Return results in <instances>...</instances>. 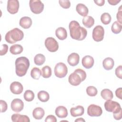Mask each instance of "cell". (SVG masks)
<instances>
[{
  "label": "cell",
  "mask_w": 122,
  "mask_h": 122,
  "mask_svg": "<svg viewBox=\"0 0 122 122\" xmlns=\"http://www.w3.org/2000/svg\"><path fill=\"white\" fill-rule=\"evenodd\" d=\"M69 28L70 36L73 39L82 41L87 36V30L84 28L81 27L79 23L76 20H72L70 22Z\"/></svg>",
  "instance_id": "obj_1"
},
{
  "label": "cell",
  "mask_w": 122,
  "mask_h": 122,
  "mask_svg": "<svg viewBox=\"0 0 122 122\" xmlns=\"http://www.w3.org/2000/svg\"><path fill=\"white\" fill-rule=\"evenodd\" d=\"M30 66L29 59L25 57L18 58L15 61L16 73L19 77L24 76Z\"/></svg>",
  "instance_id": "obj_2"
},
{
  "label": "cell",
  "mask_w": 122,
  "mask_h": 122,
  "mask_svg": "<svg viewBox=\"0 0 122 122\" xmlns=\"http://www.w3.org/2000/svg\"><path fill=\"white\" fill-rule=\"evenodd\" d=\"M86 78L85 71L81 69H77L71 73L68 78L69 83L73 86L79 85L81 81H84Z\"/></svg>",
  "instance_id": "obj_3"
},
{
  "label": "cell",
  "mask_w": 122,
  "mask_h": 122,
  "mask_svg": "<svg viewBox=\"0 0 122 122\" xmlns=\"http://www.w3.org/2000/svg\"><path fill=\"white\" fill-rule=\"evenodd\" d=\"M24 37L23 31L20 29L15 28L9 31L5 35V39L9 43H14L22 40Z\"/></svg>",
  "instance_id": "obj_4"
},
{
  "label": "cell",
  "mask_w": 122,
  "mask_h": 122,
  "mask_svg": "<svg viewBox=\"0 0 122 122\" xmlns=\"http://www.w3.org/2000/svg\"><path fill=\"white\" fill-rule=\"evenodd\" d=\"M104 107L105 110L109 112H112L113 113L119 112L122 108L120 104L112 100H107L104 103Z\"/></svg>",
  "instance_id": "obj_5"
},
{
  "label": "cell",
  "mask_w": 122,
  "mask_h": 122,
  "mask_svg": "<svg viewBox=\"0 0 122 122\" xmlns=\"http://www.w3.org/2000/svg\"><path fill=\"white\" fill-rule=\"evenodd\" d=\"M29 5L31 11L34 14H40L44 9V4L40 0H30Z\"/></svg>",
  "instance_id": "obj_6"
},
{
  "label": "cell",
  "mask_w": 122,
  "mask_h": 122,
  "mask_svg": "<svg viewBox=\"0 0 122 122\" xmlns=\"http://www.w3.org/2000/svg\"><path fill=\"white\" fill-rule=\"evenodd\" d=\"M55 75L60 78L64 77L68 73V68L66 65L63 62H59L55 66Z\"/></svg>",
  "instance_id": "obj_7"
},
{
  "label": "cell",
  "mask_w": 122,
  "mask_h": 122,
  "mask_svg": "<svg viewBox=\"0 0 122 122\" xmlns=\"http://www.w3.org/2000/svg\"><path fill=\"white\" fill-rule=\"evenodd\" d=\"M104 30L101 25L96 26L92 31V38L94 41L99 42L103 40L104 38Z\"/></svg>",
  "instance_id": "obj_8"
},
{
  "label": "cell",
  "mask_w": 122,
  "mask_h": 122,
  "mask_svg": "<svg viewBox=\"0 0 122 122\" xmlns=\"http://www.w3.org/2000/svg\"><path fill=\"white\" fill-rule=\"evenodd\" d=\"M45 46L50 52H55L59 48V44L52 37H48L45 41Z\"/></svg>",
  "instance_id": "obj_9"
},
{
  "label": "cell",
  "mask_w": 122,
  "mask_h": 122,
  "mask_svg": "<svg viewBox=\"0 0 122 122\" xmlns=\"http://www.w3.org/2000/svg\"><path fill=\"white\" fill-rule=\"evenodd\" d=\"M102 108L95 104L90 105L87 109L88 114L92 117H98L102 114Z\"/></svg>",
  "instance_id": "obj_10"
},
{
  "label": "cell",
  "mask_w": 122,
  "mask_h": 122,
  "mask_svg": "<svg viewBox=\"0 0 122 122\" xmlns=\"http://www.w3.org/2000/svg\"><path fill=\"white\" fill-rule=\"evenodd\" d=\"M19 9V2L18 0H9L7 2L8 11L12 14L18 12Z\"/></svg>",
  "instance_id": "obj_11"
},
{
  "label": "cell",
  "mask_w": 122,
  "mask_h": 122,
  "mask_svg": "<svg viewBox=\"0 0 122 122\" xmlns=\"http://www.w3.org/2000/svg\"><path fill=\"white\" fill-rule=\"evenodd\" d=\"M10 106L13 111L19 112L23 110L24 103L21 100L18 98L15 99H13L11 102Z\"/></svg>",
  "instance_id": "obj_12"
},
{
  "label": "cell",
  "mask_w": 122,
  "mask_h": 122,
  "mask_svg": "<svg viewBox=\"0 0 122 122\" xmlns=\"http://www.w3.org/2000/svg\"><path fill=\"white\" fill-rule=\"evenodd\" d=\"M10 90L15 94H20L23 90L22 85L19 81H13L10 85Z\"/></svg>",
  "instance_id": "obj_13"
},
{
  "label": "cell",
  "mask_w": 122,
  "mask_h": 122,
  "mask_svg": "<svg viewBox=\"0 0 122 122\" xmlns=\"http://www.w3.org/2000/svg\"><path fill=\"white\" fill-rule=\"evenodd\" d=\"M94 61L92 57L90 55H86L82 58L81 63L82 66L86 69L91 68L94 64Z\"/></svg>",
  "instance_id": "obj_14"
},
{
  "label": "cell",
  "mask_w": 122,
  "mask_h": 122,
  "mask_svg": "<svg viewBox=\"0 0 122 122\" xmlns=\"http://www.w3.org/2000/svg\"><path fill=\"white\" fill-rule=\"evenodd\" d=\"M80 56L77 53H72L69 55L67 59V61L69 65L71 66H75L79 62Z\"/></svg>",
  "instance_id": "obj_15"
},
{
  "label": "cell",
  "mask_w": 122,
  "mask_h": 122,
  "mask_svg": "<svg viewBox=\"0 0 122 122\" xmlns=\"http://www.w3.org/2000/svg\"><path fill=\"white\" fill-rule=\"evenodd\" d=\"M11 120L13 122H30L28 116L25 115L14 113L11 116Z\"/></svg>",
  "instance_id": "obj_16"
},
{
  "label": "cell",
  "mask_w": 122,
  "mask_h": 122,
  "mask_svg": "<svg viewBox=\"0 0 122 122\" xmlns=\"http://www.w3.org/2000/svg\"><path fill=\"white\" fill-rule=\"evenodd\" d=\"M84 112V109L83 106L81 105H78L76 107H72L70 110L71 114L74 117L82 115Z\"/></svg>",
  "instance_id": "obj_17"
},
{
  "label": "cell",
  "mask_w": 122,
  "mask_h": 122,
  "mask_svg": "<svg viewBox=\"0 0 122 122\" xmlns=\"http://www.w3.org/2000/svg\"><path fill=\"white\" fill-rule=\"evenodd\" d=\"M20 27L24 29H29L32 25V20L30 18L27 16L22 17L19 22Z\"/></svg>",
  "instance_id": "obj_18"
},
{
  "label": "cell",
  "mask_w": 122,
  "mask_h": 122,
  "mask_svg": "<svg viewBox=\"0 0 122 122\" xmlns=\"http://www.w3.org/2000/svg\"><path fill=\"white\" fill-rule=\"evenodd\" d=\"M56 115L60 118H64L67 116L68 111L66 107L63 106H58L55 111Z\"/></svg>",
  "instance_id": "obj_19"
},
{
  "label": "cell",
  "mask_w": 122,
  "mask_h": 122,
  "mask_svg": "<svg viewBox=\"0 0 122 122\" xmlns=\"http://www.w3.org/2000/svg\"><path fill=\"white\" fill-rule=\"evenodd\" d=\"M76 10L77 12L81 16H86L89 12L88 8L83 4L79 3L76 5Z\"/></svg>",
  "instance_id": "obj_20"
},
{
  "label": "cell",
  "mask_w": 122,
  "mask_h": 122,
  "mask_svg": "<svg viewBox=\"0 0 122 122\" xmlns=\"http://www.w3.org/2000/svg\"><path fill=\"white\" fill-rule=\"evenodd\" d=\"M56 37L60 40H64L67 37V32L66 30L63 27H59L55 30Z\"/></svg>",
  "instance_id": "obj_21"
},
{
  "label": "cell",
  "mask_w": 122,
  "mask_h": 122,
  "mask_svg": "<svg viewBox=\"0 0 122 122\" xmlns=\"http://www.w3.org/2000/svg\"><path fill=\"white\" fill-rule=\"evenodd\" d=\"M114 65L113 60L110 57H107L104 59L102 62V65L104 69L106 70H112Z\"/></svg>",
  "instance_id": "obj_22"
},
{
  "label": "cell",
  "mask_w": 122,
  "mask_h": 122,
  "mask_svg": "<svg viewBox=\"0 0 122 122\" xmlns=\"http://www.w3.org/2000/svg\"><path fill=\"white\" fill-rule=\"evenodd\" d=\"M44 114V110L41 107H37L35 108L32 112L33 117L36 120H40L42 119Z\"/></svg>",
  "instance_id": "obj_23"
},
{
  "label": "cell",
  "mask_w": 122,
  "mask_h": 122,
  "mask_svg": "<svg viewBox=\"0 0 122 122\" xmlns=\"http://www.w3.org/2000/svg\"><path fill=\"white\" fill-rule=\"evenodd\" d=\"M82 23L85 27L90 28L94 25V20L92 16H86L83 18Z\"/></svg>",
  "instance_id": "obj_24"
},
{
  "label": "cell",
  "mask_w": 122,
  "mask_h": 122,
  "mask_svg": "<svg viewBox=\"0 0 122 122\" xmlns=\"http://www.w3.org/2000/svg\"><path fill=\"white\" fill-rule=\"evenodd\" d=\"M23 48L20 44H14L12 45L10 49V53L14 55L20 54L23 51Z\"/></svg>",
  "instance_id": "obj_25"
},
{
  "label": "cell",
  "mask_w": 122,
  "mask_h": 122,
  "mask_svg": "<svg viewBox=\"0 0 122 122\" xmlns=\"http://www.w3.org/2000/svg\"><path fill=\"white\" fill-rule=\"evenodd\" d=\"M101 95L102 97L105 100H112L113 98V95L112 92L108 89H104L101 91Z\"/></svg>",
  "instance_id": "obj_26"
},
{
  "label": "cell",
  "mask_w": 122,
  "mask_h": 122,
  "mask_svg": "<svg viewBox=\"0 0 122 122\" xmlns=\"http://www.w3.org/2000/svg\"><path fill=\"white\" fill-rule=\"evenodd\" d=\"M39 100L42 102H46L50 99V95L48 92L45 91H40L37 94Z\"/></svg>",
  "instance_id": "obj_27"
},
{
  "label": "cell",
  "mask_w": 122,
  "mask_h": 122,
  "mask_svg": "<svg viewBox=\"0 0 122 122\" xmlns=\"http://www.w3.org/2000/svg\"><path fill=\"white\" fill-rule=\"evenodd\" d=\"M41 75L44 78H48L51 75V69L49 66H44L41 70Z\"/></svg>",
  "instance_id": "obj_28"
},
{
  "label": "cell",
  "mask_w": 122,
  "mask_h": 122,
  "mask_svg": "<svg viewBox=\"0 0 122 122\" xmlns=\"http://www.w3.org/2000/svg\"><path fill=\"white\" fill-rule=\"evenodd\" d=\"M45 61V57L44 55L42 54H38L35 55L34 58V61L37 65H42Z\"/></svg>",
  "instance_id": "obj_29"
},
{
  "label": "cell",
  "mask_w": 122,
  "mask_h": 122,
  "mask_svg": "<svg viewBox=\"0 0 122 122\" xmlns=\"http://www.w3.org/2000/svg\"><path fill=\"white\" fill-rule=\"evenodd\" d=\"M122 24H120L117 21H114L111 27V30L114 34H118L122 30Z\"/></svg>",
  "instance_id": "obj_30"
},
{
  "label": "cell",
  "mask_w": 122,
  "mask_h": 122,
  "mask_svg": "<svg viewBox=\"0 0 122 122\" xmlns=\"http://www.w3.org/2000/svg\"><path fill=\"white\" fill-rule=\"evenodd\" d=\"M112 18L110 14L107 12H104L102 14L101 16V20L102 22L105 24H109L111 21Z\"/></svg>",
  "instance_id": "obj_31"
},
{
  "label": "cell",
  "mask_w": 122,
  "mask_h": 122,
  "mask_svg": "<svg viewBox=\"0 0 122 122\" xmlns=\"http://www.w3.org/2000/svg\"><path fill=\"white\" fill-rule=\"evenodd\" d=\"M41 75V71L39 68L37 67L33 68L30 71V76L31 77L35 79L38 80Z\"/></svg>",
  "instance_id": "obj_32"
},
{
  "label": "cell",
  "mask_w": 122,
  "mask_h": 122,
  "mask_svg": "<svg viewBox=\"0 0 122 122\" xmlns=\"http://www.w3.org/2000/svg\"><path fill=\"white\" fill-rule=\"evenodd\" d=\"M35 95L34 92L31 90H26L24 93V98L27 102H31L33 100Z\"/></svg>",
  "instance_id": "obj_33"
},
{
  "label": "cell",
  "mask_w": 122,
  "mask_h": 122,
  "mask_svg": "<svg viewBox=\"0 0 122 122\" xmlns=\"http://www.w3.org/2000/svg\"><path fill=\"white\" fill-rule=\"evenodd\" d=\"M86 92L89 96H95L97 95L98 91L95 87L90 86L86 88Z\"/></svg>",
  "instance_id": "obj_34"
},
{
  "label": "cell",
  "mask_w": 122,
  "mask_h": 122,
  "mask_svg": "<svg viewBox=\"0 0 122 122\" xmlns=\"http://www.w3.org/2000/svg\"><path fill=\"white\" fill-rule=\"evenodd\" d=\"M59 2L60 5L64 9H68L71 6V2L68 0H60Z\"/></svg>",
  "instance_id": "obj_35"
},
{
  "label": "cell",
  "mask_w": 122,
  "mask_h": 122,
  "mask_svg": "<svg viewBox=\"0 0 122 122\" xmlns=\"http://www.w3.org/2000/svg\"><path fill=\"white\" fill-rule=\"evenodd\" d=\"M0 112H6L8 108V105L6 102L3 100L0 101Z\"/></svg>",
  "instance_id": "obj_36"
},
{
  "label": "cell",
  "mask_w": 122,
  "mask_h": 122,
  "mask_svg": "<svg viewBox=\"0 0 122 122\" xmlns=\"http://www.w3.org/2000/svg\"><path fill=\"white\" fill-rule=\"evenodd\" d=\"M8 50V46L7 44H4L1 46L0 47V55L2 56L7 53Z\"/></svg>",
  "instance_id": "obj_37"
},
{
  "label": "cell",
  "mask_w": 122,
  "mask_h": 122,
  "mask_svg": "<svg viewBox=\"0 0 122 122\" xmlns=\"http://www.w3.org/2000/svg\"><path fill=\"white\" fill-rule=\"evenodd\" d=\"M115 74L116 76L120 79L122 78V65H120L117 67L115 69Z\"/></svg>",
  "instance_id": "obj_38"
},
{
  "label": "cell",
  "mask_w": 122,
  "mask_h": 122,
  "mask_svg": "<svg viewBox=\"0 0 122 122\" xmlns=\"http://www.w3.org/2000/svg\"><path fill=\"white\" fill-rule=\"evenodd\" d=\"M122 6H121L119 8V10L117 13L116 18L117 19V21L121 24H122V10L121 9Z\"/></svg>",
  "instance_id": "obj_39"
},
{
  "label": "cell",
  "mask_w": 122,
  "mask_h": 122,
  "mask_svg": "<svg viewBox=\"0 0 122 122\" xmlns=\"http://www.w3.org/2000/svg\"><path fill=\"white\" fill-rule=\"evenodd\" d=\"M45 121L46 122H57V119L55 116L52 115H50L47 116L46 119H45Z\"/></svg>",
  "instance_id": "obj_40"
},
{
  "label": "cell",
  "mask_w": 122,
  "mask_h": 122,
  "mask_svg": "<svg viewBox=\"0 0 122 122\" xmlns=\"http://www.w3.org/2000/svg\"><path fill=\"white\" fill-rule=\"evenodd\" d=\"M113 118L116 120H119L122 119V109L119 112L115 113H113Z\"/></svg>",
  "instance_id": "obj_41"
},
{
  "label": "cell",
  "mask_w": 122,
  "mask_h": 122,
  "mask_svg": "<svg viewBox=\"0 0 122 122\" xmlns=\"http://www.w3.org/2000/svg\"><path fill=\"white\" fill-rule=\"evenodd\" d=\"M122 88L121 87L118 88L115 91V94L116 97L121 100L122 99Z\"/></svg>",
  "instance_id": "obj_42"
},
{
  "label": "cell",
  "mask_w": 122,
  "mask_h": 122,
  "mask_svg": "<svg viewBox=\"0 0 122 122\" xmlns=\"http://www.w3.org/2000/svg\"><path fill=\"white\" fill-rule=\"evenodd\" d=\"M94 2L97 5L99 6H102L104 4L105 0H94Z\"/></svg>",
  "instance_id": "obj_43"
},
{
  "label": "cell",
  "mask_w": 122,
  "mask_h": 122,
  "mask_svg": "<svg viewBox=\"0 0 122 122\" xmlns=\"http://www.w3.org/2000/svg\"><path fill=\"white\" fill-rule=\"evenodd\" d=\"M121 1V0H108V2L110 3V4L112 5H116L119 2Z\"/></svg>",
  "instance_id": "obj_44"
},
{
  "label": "cell",
  "mask_w": 122,
  "mask_h": 122,
  "mask_svg": "<svg viewBox=\"0 0 122 122\" xmlns=\"http://www.w3.org/2000/svg\"><path fill=\"white\" fill-rule=\"evenodd\" d=\"M75 122H85V121L82 118H78L77 119H76L75 120Z\"/></svg>",
  "instance_id": "obj_45"
}]
</instances>
